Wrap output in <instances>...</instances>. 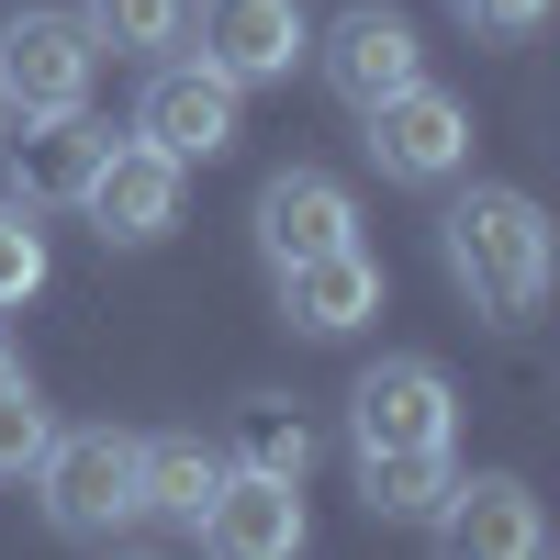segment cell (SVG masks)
<instances>
[{"label":"cell","mask_w":560,"mask_h":560,"mask_svg":"<svg viewBox=\"0 0 560 560\" xmlns=\"http://www.w3.org/2000/svg\"><path fill=\"white\" fill-rule=\"evenodd\" d=\"M459 23H471V34H504V45H516V34H538V23H549V0H459Z\"/></svg>","instance_id":"cell-21"},{"label":"cell","mask_w":560,"mask_h":560,"mask_svg":"<svg viewBox=\"0 0 560 560\" xmlns=\"http://www.w3.org/2000/svg\"><path fill=\"white\" fill-rule=\"evenodd\" d=\"M459 560H538L549 549V516H538V493L527 482H504V471H482V482H448V504L427 516Z\"/></svg>","instance_id":"cell-11"},{"label":"cell","mask_w":560,"mask_h":560,"mask_svg":"<svg viewBox=\"0 0 560 560\" xmlns=\"http://www.w3.org/2000/svg\"><path fill=\"white\" fill-rule=\"evenodd\" d=\"M12 370H23V359H12V348H0V382H12Z\"/></svg>","instance_id":"cell-22"},{"label":"cell","mask_w":560,"mask_h":560,"mask_svg":"<svg viewBox=\"0 0 560 560\" xmlns=\"http://www.w3.org/2000/svg\"><path fill=\"white\" fill-rule=\"evenodd\" d=\"M438 247H448V280L471 292V314L527 325L549 303V213L527 191H459L438 213Z\"/></svg>","instance_id":"cell-1"},{"label":"cell","mask_w":560,"mask_h":560,"mask_svg":"<svg viewBox=\"0 0 560 560\" xmlns=\"http://www.w3.org/2000/svg\"><path fill=\"white\" fill-rule=\"evenodd\" d=\"M79 213L102 247H158L179 224V158L147 135H102V158L79 168Z\"/></svg>","instance_id":"cell-4"},{"label":"cell","mask_w":560,"mask_h":560,"mask_svg":"<svg viewBox=\"0 0 560 560\" xmlns=\"http://www.w3.org/2000/svg\"><path fill=\"white\" fill-rule=\"evenodd\" d=\"M90 68H102V45H90L79 12H23L0 34V113H23V124L90 113Z\"/></svg>","instance_id":"cell-5"},{"label":"cell","mask_w":560,"mask_h":560,"mask_svg":"<svg viewBox=\"0 0 560 560\" xmlns=\"http://www.w3.org/2000/svg\"><path fill=\"white\" fill-rule=\"evenodd\" d=\"M102 158V135H90L79 113H57V124H34L23 135V168H12V202L23 213H45V202H79V168Z\"/></svg>","instance_id":"cell-16"},{"label":"cell","mask_w":560,"mask_h":560,"mask_svg":"<svg viewBox=\"0 0 560 560\" xmlns=\"http://www.w3.org/2000/svg\"><path fill=\"white\" fill-rule=\"evenodd\" d=\"M45 438H57V427H45L34 382L12 370V382H0V471H34V459H45Z\"/></svg>","instance_id":"cell-20"},{"label":"cell","mask_w":560,"mask_h":560,"mask_svg":"<svg viewBox=\"0 0 560 560\" xmlns=\"http://www.w3.org/2000/svg\"><path fill=\"white\" fill-rule=\"evenodd\" d=\"M448 482H459L448 448H359V504L393 516V527H427L438 504H448Z\"/></svg>","instance_id":"cell-15"},{"label":"cell","mask_w":560,"mask_h":560,"mask_svg":"<svg viewBox=\"0 0 560 560\" xmlns=\"http://www.w3.org/2000/svg\"><path fill=\"white\" fill-rule=\"evenodd\" d=\"M0 124H12V113H0Z\"/></svg>","instance_id":"cell-23"},{"label":"cell","mask_w":560,"mask_h":560,"mask_svg":"<svg viewBox=\"0 0 560 560\" xmlns=\"http://www.w3.org/2000/svg\"><path fill=\"white\" fill-rule=\"evenodd\" d=\"M314 57H325V90H337L348 113H370L382 90H404L415 68H427V45H415V23H404V12L359 0V12H337V23H325V45H314Z\"/></svg>","instance_id":"cell-10"},{"label":"cell","mask_w":560,"mask_h":560,"mask_svg":"<svg viewBox=\"0 0 560 560\" xmlns=\"http://www.w3.org/2000/svg\"><path fill=\"white\" fill-rule=\"evenodd\" d=\"M34 493H45V527L79 538V549H113V538L147 527V504H135V438H124V427H68V438H45Z\"/></svg>","instance_id":"cell-2"},{"label":"cell","mask_w":560,"mask_h":560,"mask_svg":"<svg viewBox=\"0 0 560 560\" xmlns=\"http://www.w3.org/2000/svg\"><path fill=\"white\" fill-rule=\"evenodd\" d=\"M236 459H247V471H292V482H303L314 427H303V415H280V404H247V415H236Z\"/></svg>","instance_id":"cell-18"},{"label":"cell","mask_w":560,"mask_h":560,"mask_svg":"<svg viewBox=\"0 0 560 560\" xmlns=\"http://www.w3.org/2000/svg\"><path fill=\"white\" fill-rule=\"evenodd\" d=\"M359 236V202H348V179H325V168H280L269 191H258V258L269 269H292L314 247H348Z\"/></svg>","instance_id":"cell-13"},{"label":"cell","mask_w":560,"mask_h":560,"mask_svg":"<svg viewBox=\"0 0 560 560\" xmlns=\"http://www.w3.org/2000/svg\"><path fill=\"white\" fill-rule=\"evenodd\" d=\"M191 34H202V68H224L236 90L292 79V57L314 45L303 0H202V12H191Z\"/></svg>","instance_id":"cell-9"},{"label":"cell","mask_w":560,"mask_h":560,"mask_svg":"<svg viewBox=\"0 0 560 560\" xmlns=\"http://www.w3.org/2000/svg\"><path fill=\"white\" fill-rule=\"evenodd\" d=\"M280 314H292L303 337H359V325L382 314V258H370L359 236L292 258V269H280Z\"/></svg>","instance_id":"cell-12"},{"label":"cell","mask_w":560,"mask_h":560,"mask_svg":"<svg viewBox=\"0 0 560 560\" xmlns=\"http://www.w3.org/2000/svg\"><path fill=\"white\" fill-rule=\"evenodd\" d=\"M191 538L224 549V560H292V549H303V482L224 459V482H213V504L191 516Z\"/></svg>","instance_id":"cell-8"},{"label":"cell","mask_w":560,"mask_h":560,"mask_svg":"<svg viewBox=\"0 0 560 560\" xmlns=\"http://www.w3.org/2000/svg\"><path fill=\"white\" fill-rule=\"evenodd\" d=\"M359 124H370L359 147L382 158V179H415V191H438V179L471 168V102H459V90H438L427 68H415L404 90H382Z\"/></svg>","instance_id":"cell-3"},{"label":"cell","mask_w":560,"mask_h":560,"mask_svg":"<svg viewBox=\"0 0 560 560\" xmlns=\"http://www.w3.org/2000/svg\"><path fill=\"white\" fill-rule=\"evenodd\" d=\"M224 482V448L202 427H168V438H135V504H147V527H191Z\"/></svg>","instance_id":"cell-14"},{"label":"cell","mask_w":560,"mask_h":560,"mask_svg":"<svg viewBox=\"0 0 560 560\" xmlns=\"http://www.w3.org/2000/svg\"><path fill=\"white\" fill-rule=\"evenodd\" d=\"M34 292H45V224L23 202H0V314L34 303Z\"/></svg>","instance_id":"cell-19"},{"label":"cell","mask_w":560,"mask_h":560,"mask_svg":"<svg viewBox=\"0 0 560 560\" xmlns=\"http://www.w3.org/2000/svg\"><path fill=\"white\" fill-rule=\"evenodd\" d=\"M135 135H147V147H168L179 168H191V158H224V147H236V79L168 45V57H147V102H135Z\"/></svg>","instance_id":"cell-6"},{"label":"cell","mask_w":560,"mask_h":560,"mask_svg":"<svg viewBox=\"0 0 560 560\" xmlns=\"http://www.w3.org/2000/svg\"><path fill=\"white\" fill-rule=\"evenodd\" d=\"M90 45H113V57H168V45H191V0H79Z\"/></svg>","instance_id":"cell-17"},{"label":"cell","mask_w":560,"mask_h":560,"mask_svg":"<svg viewBox=\"0 0 560 560\" xmlns=\"http://www.w3.org/2000/svg\"><path fill=\"white\" fill-rule=\"evenodd\" d=\"M459 404L438 359H370L348 393V448H448Z\"/></svg>","instance_id":"cell-7"}]
</instances>
